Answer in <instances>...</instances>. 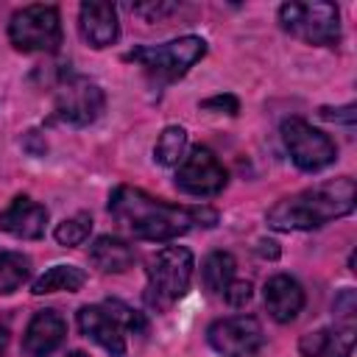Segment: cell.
<instances>
[{"label":"cell","instance_id":"obj_1","mask_svg":"<svg viewBox=\"0 0 357 357\" xmlns=\"http://www.w3.org/2000/svg\"><path fill=\"white\" fill-rule=\"evenodd\" d=\"M109 212L112 218L126 226L134 237L142 240H173L192 226H215L218 212L209 206H176L165 204L145 190L137 187H117L109 198Z\"/></svg>","mask_w":357,"mask_h":357},{"label":"cell","instance_id":"obj_2","mask_svg":"<svg viewBox=\"0 0 357 357\" xmlns=\"http://www.w3.org/2000/svg\"><path fill=\"white\" fill-rule=\"evenodd\" d=\"M354 181L349 176L324 181L318 187L301 190L290 198H282L268 209V226L279 231H304L318 229L335 218H343L354 209Z\"/></svg>","mask_w":357,"mask_h":357},{"label":"cell","instance_id":"obj_3","mask_svg":"<svg viewBox=\"0 0 357 357\" xmlns=\"http://www.w3.org/2000/svg\"><path fill=\"white\" fill-rule=\"evenodd\" d=\"M192 254L184 245H167L148 262V301L159 310L181 298L192 279Z\"/></svg>","mask_w":357,"mask_h":357},{"label":"cell","instance_id":"obj_4","mask_svg":"<svg viewBox=\"0 0 357 357\" xmlns=\"http://www.w3.org/2000/svg\"><path fill=\"white\" fill-rule=\"evenodd\" d=\"M8 39L22 53H53L61 45V20L56 6H25L8 20Z\"/></svg>","mask_w":357,"mask_h":357},{"label":"cell","instance_id":"obj_5","mask_svg":"<svg viewBox=\"0 0 357 357\" xmlns=\"http://www.w3.org/2000/svg\"><path fill=\"white\" fill-rule=\"evenodd\" d=\"M279 25L307 45H335L340 39V11L332 3H284Z\"/></svg>","mask_w":357,"mask_h":357},{"label":"cell","instance_id":"obj_6","mask_svg":"<svg viewBox=\"0 0 357 357\" xmlns=\"http://www.w3.org/2000/svg\"><path fill=\"white\" fill-rule=\"evenodd\" d=\"M206 53V42L201 36H181L165 45H148V47H134L126 59L137 61L139 67H145V73L162 78V81H173L178 75H184L195 61H201Z\"/></svg>","mask_w":357,"mask_h":357},{"label":"cell","instance_id":"obj_7","mask_svg":"<svg viewBox=\"0 0 357 357\" xmlns=\"http://www.w3.org/2000/svg\"><path fill=\"white\" fill-rule=\"evenodd\" d=\"M103 89L89 81L86 75H64L56 86V100H53V109H56V117L70 123V126H89L100 117L103 112Z\"/></svg>","mask_w":357,"mask_h":357},{"label":"cell","instance_id":"obj_8","mask_svg":"<svg viewBox=\"0 0 357 357\" xmlns=\"http://www.w3.org/2000/svg\"><path fill=\"white\" fill-rule=\"evenodd\" d=\"M282 142H284L290 159L296 162V167L298 170H307V173L324 170L337 156L335 142L324 131L312 128L301 117H290V120L282 123Z\"/></svg>","mask_w":357,"mask_h":357},{"label":"cell","instance_id":"obj_9","mask_svg":"<svg viewBox=\"0 0 357 357\" xmlns=\"http://www.w3.org/2000/svg\"><path fill=\"white\" fill-rule=\"evenodd\" d=\"M176 187L184 190L187 195H198V198L218 195L226 187V170L209 148L198 145L178 162Z\"/></svg>","mask_w":357,"mask_h":357},{"label":"cell","instance_id":"obj_10","mask_svg":"<svg viewBox=\"0 0 357 357\" xmlns=\"http://www.w3.org/2000/svg\"><path fill=\"white\" fill-rule=\"evenodd\" d=\"M209 346L223 357H248L262 346V326L251 315L220 318L206 332Z\"/></svg>","mask_w":357,"mask_h":357},{"label":"cell","instance_id":"obj_11","mask_svg":"<svg viewBox=\"0 0 357 357\" xmlns=\"http://www.w3.org/2000/svg\"><path fill=\"white\" fill-rule=\"evenodd\" d=\"M75 321H78L81 335H86L89 340H95L112 357H123L126 354V329L120 326V321L103 304H86V307H81L78 315H75Z\"/></svg>","mask_w":357,"mask_h":357},{"label":"cell","instance_id":"obj_12","mask_svg":"<svg viewBox=\"0 0 357 357\" xmlns=\"http://www.w3.org/2000/svg\"><path fill=\"white\" fill-rule=\"evenodd\" d=\"M47 209L28 195H17L3 212H0V229L20 237V240H39L45 234Z\"/></svg>","mask_w":357,"mask_h":357},{"label":"cell","instance_id":"obj_13","mask_svg":"<svg viewBox=\"0 0 357 357\" xmlns=\"http://www.w3.org/2000/svg\"><path fill=\"white\" fill-rule=\"evenodd\" d=\"M67 337V324L56 310H39L22 337V349L28 357H47L53 354Z\"/></svg>","mask_w":357,"mask_h":357},{"label":"cell","instance_id":"obj_14","mask_svg":"<svg viewBox=\"0 0 357 357\" xmlns=\"http://www.w3.org/2000/svg\"><path fill=\"white\" fill-rule=\"evenodd\" d=\"M78 31L92 47H109L117 33V8L112 3H84L78 11Z\"/></svg>","mask_w":357,"mask_h":357},{"label":"cell","instance_id":"obj_15","mask_svg":"<svg viewBox=\"0 0 357 357\" xmlns=\"http://www.w3.org/2000/svg\"><path fill=\"white\" fill-rule=\"evenodd\" d=\"M301 307H304V290L293 276L279 273L265 282V310L271 312L273 321L287 324L301 312Z\"/></svg>","mask_w":357,"mask_h":357},{"label":"cell","instance_id":"obj_16","mask_svg":"<svg viewBox=\"0 0 357 357\" xmlns=\"http://www.w3.org/2000/svg\"><path fill=\"white\" fill-rule=\"evenodd\" d=\"M354 346V326L315 329L298 340L301 357H349Z\"/></svg>","mask_w":357,"mask_h":357},{"label":"cell","instance_id":"obj_17","mask_svg":"<svg viewBox=\"0 0 357 357\" xmlns=\"http://www.w3.org/2000/svg\"><path fill=\"white\" fill-rule=\"evenodd\" d=\"M89 259H92V265H95L98 271H103V273H123V271H128V268L134 265L137 254H134V248H131L126 240L112 237V234H103V237H98V240L92 243Z\"/></svg>","mask_w":357,"mask_h":357},{"label":"cell","instance_id":"obj_18","mask_svg":"<svg viewBox=\"0 0 357 357\" xmlns=\"http://www.w3.org/2000/svg\"><path fill=\"white\" fill-rule=\"evenodd\" d=\"M84 282H86V273H84L81 268H75V265H53L50 271H45V273L33 282L31 293H33V296L61 293V290L75 293V290L84 287Z\"/></svg>","mask_w":357,"mask_h":357},{"label":"cell","instance_id":"obj_19","mask_svg":"<svg viewBox=\"0 0 357 357\" xmlns=\"http://www.w3.org/2000/svg\"><path fill=\"white\" fill-rule=\"evenodd\" d=\"M234 271H237V262L229 251H212L206 259H204V268H201V279L206 284L209 293L215 296H223V290L229 287V282L234 279Z\"/></svg>","mask_w":357,"mask_h":357},{"label":"cell","instance_id":"obj_20","mask_svg":"<svg viewBox=\"0 0 357 357\" xmlns=\"http://www.w3.org/2000/svg\"><path fill=\"white\" fill-rule=\"evenodd\" d=\"M31 273V259L20 251H0V296L14 293Z\"/></svg>","mask_w":357,"mask_h":357},{"label":"cell","instance_id":"obj_21","mask_svg":"<svg viewBox=\"0 0 357 357\" xmlns=\"http://www.w3.org/2000/svg\"><path fill=\"white\" fill-rule=\"evenodd\" d=\"M184 151H187V131L181 126H167L153 145V159L159 165H178L184 159Z\"/></svg>","mask_w":357,"mask_h":357},{"label":"cell","instance_id":"obj_22","mask_svg":"<svg viewBox=\"0 0 357 357\" xmlns=\"http://www.w3.org/2000/svg\"><path fill=\"white\" fill-rule=\"evenodd\" d=\"M89 231H92V218H89V212H78V215H73V218H64V220L56 226L53 237H56L59 245H81V243L89 237Z\"/></svg>","mask_w":357,"mask_h":357},{"label":"cell","instance_id":"obj_23","mask_svg":"<svg viewBox=\"0 0 357 357\" xmlns=\"http://www.w3.org/2000/svg\"><path fill=\"white\" fill-rule=\"evenodd\" d=\"M103 307L120 321L123 329H128V332H145V318L137 310H131L128 304H123V301H106Z\"/></svg>","mask_w":357,"mask_h":357},{"label":"cell","instance_id":"obj_24","mask_svg":"<svg viewBox=\"0 0 357 357\" xmlns=\"http://www.w3.org/2000/svg\"><path fill=\"white\" fill-rule=\"evenodd\" d=\"M223 298H226L231 307H243V304L251 298V282L231 279V282H229V287L223 290Z\"/></svg>","mask_w":357,"mask_h":357},{"label":"cell","instance_id":"obj_25","mask_svg":"<svg viewBox=\"0 0 357 357\" xmlns=\"http://www.w3.org/2000/svg\"><path fill=\"white\" fill-rule=\"evenodd\" d=\"M170 11H176V6H173V3H137V6H134V14L145 17L148 22L162 20V17H167Z\"/></svg>","mask_w":357,"mask_h":357},{"label":"cell","instance_id":"obj_26","mask_svg":"<svg viewBox=\"0 0 357 357\" xmlns=\"http://www.w3.org/2000/svg\"><path fill=\"white\" fill-rule=\"evenodd\" d=\"M201 106H204V109H220V112H226V114H237V109H240L237 98H231V95H218V98H209V100H204Z\"/></svg>","mask_w":357,"mask_h":357},{"label":"cell","instance_id":"obj_27","mask_svg":"<svg viewBox=\"0 0 357 357\" xmlns=\"http://www.w3.org/2000/svg\"><path fill=\"white\" fill-rule=\"evenodd\" d=\"M321 117H326V120H343V123H354V106L349 103V106H343V109H321Z\"/></svg>","mask_w":357,"mask_h":357},{"label":"cell","instance_id":"obj_28","mask_svg":"<svg viewBox=\"0 0 357 357\" xmlns=\"http://www.w3.org/2000/svg\"><path fill=\"white\" fill-rule=\"evenodd\" d=\"M8 340H11V332H8V324H0V357H6V349H8Z\"/></svg>","mask_w":357,"mask_h":357},{"label":"cell","instance_id":"obj_29","mask_svg":"<svg viewBox=\"0 0 357 357\" xmlns=\"http://www.w3.org/2000/svg\"><path fill=\"white\" fill-rule=\"evenodd\" d=\"M67 357H89V354H86V351H70Z\"/></svg>","mask_w":357,"mask_h":357},{"label":"cell","instance_id":"obj_30","mask_svg":"<svg viewBox=\"0 0 357 357\" xmlns=\"http://www.w3.org/2000/svg\"><path fill=\"white\" fill-rule=\"evenodd\" d=\"M248 357H251V354H248Z\"/></svg>","mask_w":357,"mask_h":357}]
</instances>
